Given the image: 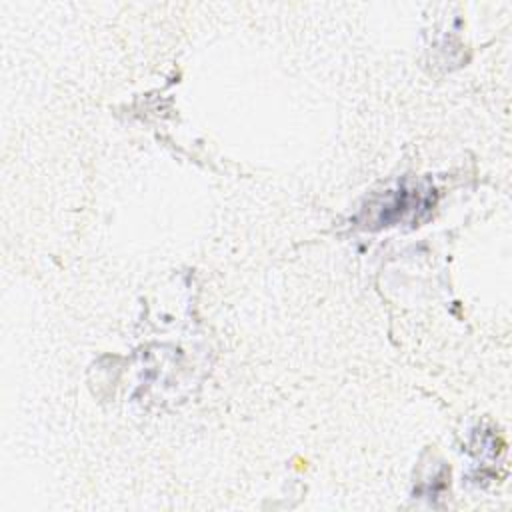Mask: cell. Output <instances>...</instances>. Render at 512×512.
<instances>
[{"label": "cell", "instance_id": "1", "mask_svg": "<svg viewBox=\"0 0 512 512\" xmlns=\"http://www.w3.org/2000/svg\"><path fill=\"white\" fill-rule=\"evenodd\" d=\"M434 206V190L422 184H410L408 180L398 182L380 196L368 202L362 210V222L366 228L394 226L410 216L418 218V212L430 210Z\"/></svg>", "mask_w": 512, "mask_h": 512}]
</instances>
